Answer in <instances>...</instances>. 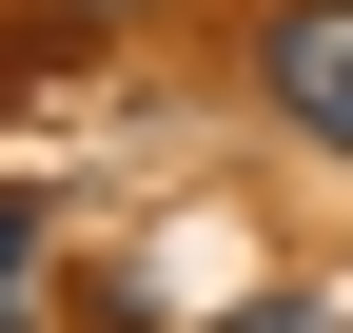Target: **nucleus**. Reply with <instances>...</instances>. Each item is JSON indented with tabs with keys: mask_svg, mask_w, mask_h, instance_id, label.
I'll return each mask as SVG.
<instances>
[{
	"mask_svg": "<svg viewBox=\"0 0 353 333\" xmlns=\"http://www.w3.org/2000/svg\"><path fill=\"white\" fill-rule=\"evenodd\" d=\"M255 78H275V118H314L353 157V0H275V20H255Z\"/></svg>",
	"mask_w": 353,
	"mask_h": 333,
	"instance_id": "obj_1",
	"label": "nucleus"
},
{
	"mask_svg": "<svg viewBox=\"0 0 353 333\" xmlns=\"http://www.w3.org/2000/svg\"><path fill=\"white\" fill-rule=\"evenodd\" d=\"M0 333H20V294H0Z\"/></svg>",
	"mask_w": 353,
	"mask_h": 333,
	"instance_id": "obj_2",
	"label": "nucleus"
}]
</instances>
